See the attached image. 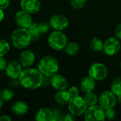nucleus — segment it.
<instances>
[{"mask_svg": "<svg viewBox=\"0 0 121 121\" xmlns=\"http://www.w3.org/2000/svg\"><path fill=\"white\" fill-rule=\"evenodd\" d=\"M43 75L38 69L26 68L19 77L21 85L27 89H36L42 86Z\"/></svg>", "mask_w": 121, "mask_h": 121, "instance_id": "f257e3e1", "label": "nucleus"}, {"mask_svg": "<svg viewBox=\"0 0 121 121\" xmlns=\"http://www.w3.org/2000/svg\"><path fill=\"white\" fill-rule=\"evenodd\" d=\"M11 40L12 45L18 49L26 48L32 41L28 29L20 27L13 31Z\"/></svg>", "mask_w": 121, "mask_h": 121, "instance_id": "f03ea898", "label": "nucleus"}, {"mask_svg": "<svg viewBox=\"0 0 121 121\" xmlns=\"http://www.w3.org/2000/svg\"><path fill=\"white\" fill-rule=\"evenodd\" d=\"M38 69L43 76L52 77L59 70V63L52 56H45L39 62Z\"/></svg>", "mask_w": 121, "mask_h": 121, "instance_id": "7ed1b4c3", "label": "nucleus"}, {"mask_svg": "<svg viewBox=\"0 0 121 121\" xmlns=\"http://www.w3.org/2000/svg\"><path fill=\"white\" fill-rule=\"evenodd\" d=\"M48 43L52 49L56 51H60L64 50L67 44V38L62 30H55L50 34Z\"/></svg>", "mask_w": 121, "mask_h": 121, "instance_id": "20e7f679", "label": "nucleus"}, {"mask_svg": "<svg viewBox=\"0 0 121 121\" xmlns=\"http://www.w3.org/2000/svg\"><path fill=\"white\" fill-rule=\"evenodd\" d=\"M67 105L69 111L75 116L79 117L84 114L88 107L84 100V98L80 96L71 98Z\"/></svg>", "mask_w": 121, "mask_h": 121, "instance_id": "39448f33", "label": "nucleus"}, {"mask_svg": "<svg viewBox=\"0 0 121 121\" xmlns=\"http://www.w3.org/2000/svg\"><path fill=\"white\" fill-rule=\"evenodd\" d=\"M86 121H104L106 120L105 110L100 105H94L87 107L84 114Z\"/></svg>", "mask_w": 121, "mask_h": 121, "instance_id": "423d86ee", "label": "nucleus"}, {"mask_svg": "<svg viewBox=\"0 0 121 121\" xmlns=\"http://www.w3.org/2000/svg\"><path fill=\"white\" fill-rule=\"evenodd\" d=\"M89 75L96 81H102L105 79L108 74L107 67L101 62L92 64L89 69Z\"/></svg>", "mask_w": 121, "mask_h": 121, "instance_id": "0eeeda50", "label": "nucleus"}, {"mask_svg": "<svg viewBox=\"0 0 121 121\" xmlns=\"http://www.w3.org/2000/svg\"><path fill=\"white\" fill-rule=\"evenodd\" d=\"M117 103V96L110 90L105 91L99 97V104L105 110L114 108Z\"/></svg>", "mask_w": 121, "mask_h": 121, "instance_id": "6e6552de", "label": "nucleus"}, {"mask_svg": "<svg viewBox=\"0 0 121 121\" xmlns=\"http://www.w3.org/2000/svg\"><path fill=\"white\" fill-rule=\"evenodd\" d=\"M121 40L116 37H111L106 39L104 45V52L108 56L116 55L121 50Z\"/></svg>", "mask_w": 121, "mask_h": 121, "instance_id": "1a4fd4ad", "label": "nucleus"}, {"mask_svg": "<svg viewBox=\"0 0 121 121\" xmlns=\"http://www.w3.org/2000/svg\"><path fill=\"white\" fill-rule=\"evenodd\" d=\"M14 19L16 24L20 28H28L33 23L31 14L22 9L16 13L14 16Z\"/></svg>", "mask_w": 121, "mask_h": 121, "instance_id": "9d476101", "label": "nucleus"}, {"mask_svg": "<svg viewBox=\"0 0 121 121\" xmlns=\"http://www.w3.org/2000/svg\"><path fill=\"white\" fill-rule=\"evenodd\" d=\"M50 25L55 30H63L69 26L68 18L62 14H55L50 19Z\"/></svg>", "mask_w": 121, "mask_h": 121, "instance_id": "9b49d317", "label": "nucleus"}, {"mask_svg": "<svg viewBox=\"0 0 121 121\" xmlns=\"http://www.w3.org/2000/svg\"><path fill=\"white\" fill-rule=\"evenodd\" d=\"M6 74L10 79H16L19 78L22 72V66L17 61H11L7 63L6 67Z\"/></svg>", "mask_w": 121, "mask_h": 121, "instance_id": "f8f14e48", "label": "nucleus"}, {"mask_svg": "<svg viewBox=\"0 0 121 121\" xmlns=\"http://www.w3.org/2000/svg\"><path fill=\"white\" fill-rule=\"evenodd\" d=\"M20 6L22 10L26 11L30 14L38 12L41 8L39 0H21Z\"/></svg>", "mask_w": 121, "mask_h": 121, "instance_id": "ddd939ff", "label": "nucleus"}, {"mask_svg": "<svg viewBox=\"0 0 121 121\" xmlns=\"http://www.w3.org/2000/svg\"><path fill=\"white\" fill-rule=\"evenodd\" d=\"M50 85L56 91L66 90L68 86V82L64 76L57 73L50 77Z\"/></svg>", "mask_w": 121, "mask_h": 121, "instance_id": "4468645a", "label": "nucleus"}, {"mask_svg": "<svg viewBox=\"0 0 121 121\" xmlns=\"http://www.w3.org/2000/svg\"><path fill=\"white\" fill-rule=\"evenodd\" d=\"M35 54L30 50H26L22 52L19 56V63L23 67L28 68L31 67L35 62Z\"/></svg>", "mask_w": 121, "mask_h": 121, "instance_id": "2eb2a0df", "label": "nucleus"}, {"mask_svg": "<svg viewBox=\"0 0 121 121\" xmlns=\"http://www.w3.org/2000/svg\"><path fill=\"white\" fill-rule=\"evenodd\" d=\"M80 87L82 91L84 93L92 91L96 87V80L89 75L86 76L82 80Z\"/></svg>", "mask_w": 121, "mask_h": 121, "instance_id": "dca6fc26", "label": "nucleus"}, {"mask_svg": "<svg viewBox=\"0 0 121 121\" xmlns=\"http://www.w3.org/2000/svg\"><path fill=\"white\" fill-rule=\"evenodd\" d=\"M11 109L14 114L17 116H23L28 112V106L26 102L22 101H18L12 104Z\"/></svg>", "mask_w": 121, "mask_h": 121, "instance_id": "f3484780", "label": "nucleus"}, {"mask_svg": "<svg viewBox=\"0 0 121 121\" xmlns=\"http://www.w3.org/2000/svg\"><path fill=\"white\" fill-rule=\"evenodd\" d=\"M70 99L71 96L68 91L67 90L57 91V92L55 95V100L56 103L60 106H65L66 104H68Z\"/></svg>", "mask_w": 121, "mask_h": 121, "instance_id": "a211bd4d", "label": "nucleus"}, {"mask_svg": "<svg viewBox=\"0 0 121 121\" xmlns=\"http://www.w3.org/2000/svg\"><path fill=\"white\" fill-rule=\"evenodd\" d=\"M52 118V110L48 108H41L35 115L37 121H51Z\"/></svg>", "mask_w": 121, "mask_h": 121, "instance_id": "6ab92c4d", "label": "nucleus"}, {"mask_svg": "<svg viewBox=\"0 0 121 121\" xmlns=\"http://www.w3.org/2000/svg\"><path fill=\"white\" fill-rule=\"evenodd\" d=\"M84 100L88 107L96 105L99 103V97L93 91L86 92L84 96Z\"/></svg>", "mask_w": 121, "mask_h": 121, "instance_id": "aec40b11", "label": "nucleus"}, {"mask_svg": "<svg viewBox=\"0 0 121 121\" xmlns=\"http://www.w3.org/2000/svg\"><path fill=\"white\" fill-rule=\"evenodd\" d=\"M64 50L67 55L70 56H74L77 55L79 51V45L74 42L67 43Z\"/></svg>", "mask_w": 121, "mask_h": 121, "instance_id": "412c9836", "label": "nucleus"}, {"mask_svg": "<svg viewBox=\"0 0 121 121\" xmlns=\"http://www.w3.org/2000/svg\"><path fill=\"white\" fill-rule=\"evenodd\" d=\"M28 29L29 30L30 34L32 41H37L40 39L41 33L39 31V29L38 27V23H33Z\"/></svg>", "mask_w": 121, "mask_h": 121, "instance_id": "4be33fe9", "label": "nucleus"}, {"mask_svg": "<svg viewBox=\"0 0 121 121\" xmlns=\"http://www.w3.org/2000/svg\"><path fill=\"white\" fill-rule=\"evenodd\" d=\"M104 41L99 38H94L90 42L91 48L95 52H101L104 50Z\"/></svg>", "mask_w": 121, "mask_h": 121, "instance_id": "5701e85b", "label": "nucleus"}, {"mask_svg": "<svg viewBox=\"0 0 121 121\" xmlns=\"http://www.w3.org/2000/svg\"><path fill=\"white\" fill-rule=\"evenodd\" d=\"M111 91L116 96L121 94V76L116 77L111 85Z\"/></svg>", "mask_w": 121, "mask_h": 121, "instance_id": "b1692460", "label": "nucleus"}, {"mask_svg": "<svg viewBox=\"0 0 121 121\" xmlns=\"http://www.w3.org/2000/svg\"><path fill=\"white\" fill-rule=\"evenodd\" d=\"M14 97V91L11 89H4L0 91V99L4 101H9Z\"/></svg>", "mask_w": 121, "mask_h": 121, "instance_id": "393cba45", "label": "nucleus"}, {"mask_svg": "<svg viewBox=\"0 0 121 121\" xmlns=\"http://www.w3.org/2000/svg\"><path fill=\"white\" fill-rule=\"evenodd\" d=\"M10 50V45L6 40L0 39V57L6 55Z\"/></svg>", "mask_w": 121, "mask_h": 121, "instance_id": "a878e982", "label": "nucleus"}, {"mask_svg": "<svg viewBox=\"0 0 121 121\" xmlns=\"http://www.w3.org/2000/svg\"><path fill=\"white\" fill-rule=\"evenodd\" d=\"M87 0H70V4L75 10L82 9L86 4Z\"/></svg>", "mask_w": 121, "mask_h": 121, "instance_id": "bb28decb", "label": "nucleus"}, {"mask_svg": "<svg viewBox=\"0 0 121 121\" xmlns=\"http://www.w3.org/2000/svg\"><path fill=\"white\" fill-rule=\"evenodd\" d=\"M105 116H106V119L110 121L115 119L116 117V111L114 109V108L105 109Z\"/></svg>", "mask_w": 121, "mask_h": 121, "instance_id": "cd10ccee", "label": "nucleus"}, {"mask_svg": "<svg viewBox=\"0 0 121 121\" xmlns=\"http://www.w3.org/2000/svg\"><path fill=\"white\" fill-rule=\"evenodd\" d=\"M38 27L40 33L42 35V34L46 33L49 31V30L50 28V23H48L45 22H42V23H38Z\"/></svg>", "mask_w": 121, "mask_h": 121, "instance_id": "c85d7f7f", "label": "nucleus"}, {"mask_svg": "<svg viewBox=\"0 0 121 121\" xmlns=\"http://www.w3.org/2000/svg\"><path fill=\"white\" fill-rule=\"evenodd\" d=\"M75 120H76V116L69 112V113L62 115L60 121H74Z\"/></svg>", "mask_w": 121, "mask_h": 121, "instance_id": "c756f323", "label": "nucleus"}, {"mask_svg": "<svg viewBox=\"0 0 121 121\" xmlns=\"http://www.w3.org/2000/svg\"><path fill=\"white\" fill-rule=\"evenodd\" d=\"M68 92L71 96V98L72 97H75V96H79V91L78 89V88L77 86H71L69 90H68Z\"/></svg>", "mask_w": 121, "mask_h": 121, "instance_id": "7c9ffc66", "label": "nucleus"}, {"mask_svg": "<svg viewBox=\"0 0 121 121\" xmlns=\"http://www.w3.org/2000/svg\"><path fill=\"white\" fill-rule=\"evenodd\" d=\"M21 85V82L19 80V78L16 79H11V80L9 82V86L11 88H18Z\"/></svg>", "mask_w": 121, "mask_h": 121, "instance_id": "2f4dec72", "label": "nucleus"}, {"mask_svg": "<svg viewBox=\"0 0 121 121\" xmlns=\"http://www.w3.org/2000/svg\"><path fill=\"white\" fill-rule=\"evenodd\" d=\"M62 113L60 111H58L57 109H55L52 111V118L51 121H57L60 120V118L62 116Z\"/></svg>", "mask_w": 121, "mask_h": 121, "instance_id": "473e14b6", "label": "nucleus"}, {"mask_svg": "<svg viewBox=\"0 0 121 121\" xmlns=\"http://www.w3.org/2000/svg\"><path fill=\"white\" fill-rule=\"evenodd\" d=\"M10 0H0V9H6L10 6Z\"/></svg>", "mask_w": 121, "mask_h": 121, "instance_id": "72a5a7b5", "label": "nucleus"}, {"mask_svg": "<svg viewBox=\"0 0 121 121\" xmlns=\"http://www.w3.org/2000/svg\"><path fill=\"white\" fill-rule=\"evenodd\" d=\"M115 37L121 40V23L118 24L115 29Z\"/></svg>", "mask_w": 121, "mask_h": 121, "instance_id": "f704fd0d", "label": "nucleus"}, {"mask_svg": "<svg viewBox=\"0 0 121 121\" xmlns=\"http://www.w3.org/2000/svg\"><path fill=\"white\" fill-rule=\"evenodd\" d=\"M7 62L4 57H0V72H2L6 69Z\"/></svg>", "mask_w": 121, "mask_h": 121, "instance_id": "c9c22d12", "label": "nucleus"}, {"mask_svg": "<svg viewBox=\"0 0 121 121\" xmlns=\"http://www.w3.org/2000/svg\"><path fill=\"white\" fill-rule=\"evenodd\" d=\"M50 84V77H43V83H42V86H44L46 87L48 86H49Z\"/></svg>", "mask_w": 121, "mask_h": 121, "instance_id": "e433bc0d", "label": "nucleus"}, {"mask_svg": "<svg viewBox=\"0 0 121 121\" xmlns=\"http://www.w3.org/2000/svg\"><path fill=\"white\" fill-rule=\"evenodd\" d=\"M11 118L8 115H3L0 117V121H11Z\"/></svg>", "mask_w": 121, "mask_h": 121, "instance_id": "4c0bfd02", "label": "nucleus"}, {"mask_svg": "<svg viewBox=\"0 0 121 121\" xmlns=\"http://www.w3.org/2000/svg\"><path fill=\"white\" fill-rule=\"evenodd\" d=\"M4 16H5V14H4V9H0V23L4 20Z\"/></svg>", "mask_w": 121, "mask_h": 121, "instance_id": "58836bf2", "label": "nucleus"}, {"mask_svg": "<svg viewBox=\"0 0 121 121\" xmlns=\"http://www.w3.org/2000/svg\"><path fill=\"white\" fill-rule=\"evenodd\" d=\"M117 101L121 105V94L117 96Z\"/></svg>", "mask_w": 121, "mask_h": 121, "instance_id": "ea45409f", "label": "nucleus"}, {"mask_svg": "<svg viewBox=\"0 0 121 121\" xmlns=\"http://www.w3.org/2000/svg\"><path fill=\"white\" fill-rule=\"evenodd\" d=\"M3 102H4V101L1 99H0V109L2 108V106H3Z\"/></svg>", "mask_w": 121, "mask_h": 121, "instance_id": "a19ab883", "label": "nucleus"}, {"mask_svg": "<svg viewBox=\"0 0 121 121\" xmlns=\"http://www.w3.org/2000/svg\"></svg>", "mask_w": 121, "mask_h": 121, "instance_id": "79ce46f5", "label": "nucleus"}]
</instances>
